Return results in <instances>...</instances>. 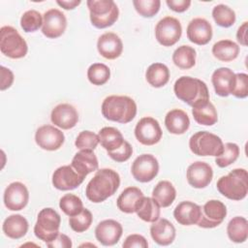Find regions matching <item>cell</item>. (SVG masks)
<instances>
[{"instance_id":"cell-1","label":"cell","mask_w":248,"mask_h":248,"mask_svg":"<svg viewBox=\"0 0 248 248\" xmlns=\"http://www.w3.org/2000/svg\"><path fill=\"white\" fill-rule=\"evenodd\" d=\"M120 185L119 174L111 169H101L88 182L85 195L86 198L95 203L102 202L111 197Z\"/></svg>"},{"instance_id":"cell-2","label":"cell","mask_w":248,"mask_h":248,"mask_svg":"<svg viewBox=\"0 0 248 248\" xmlns=\"http://www.w3.org/2000/svg\"><path fill=\"white\" fill-rule=\"evenodd\" d=\"M101 110L106 119L127 124L131 122L137 114V104L128 96L110 95L103 101Z\"/></svg>"},{"instance_id":"cell-3","label":"cell","mask_w":248,"mask_h":248,"mask_svg":"<svg viewBox=\"0 0 248 248\" xmlns=\"http://www.w3.org/2000/svg\"><path fill=\"white\" fill-rule=\"evenodd\" d=\"M175 96L192 108L209 101V92L205 82L199 78L183 76L173 85Z\"/></svg>"},{"instance_id":"cell-4","label":"cell","mask_w":248,"mask_h":248,"mask_svg":"<svg viewBox=\"0 0 248 248\" xmlns=\"http://www.w3.org/2000/svg\"><path fill=\"white\" fill-rule=\"evenodd\" d=\"M217 190L229 200L241 201L248 193V174L245 169H234L221 176L216 184Z\"/></svg>"},{"instance_id":"cell-5","label":"cell","mask_w":248,"mask_h":248,"mask_svg":"<svg viewBox=\"0 0 248 248\" xmlns=\"http://www.w3.org/2000/svg\"><path fill=\"white\" fill-rule=\"evenodd\" d=\"M92 25L99 29L111 26L118 18L119 10L112 0H88L86 2Z\"/></svg>"},{"instance_id":"cell-6","label":"cell","mask_w":248,"mask_h":248,"mask_svg":"<svg viewBox=\"0 0 248 248\" xmlns=\"http://www.w3.org/2000/svg\"><path fill=\"white\" fill-rule=\"evenodd\" d=\"M60 224L61 217L57 211L51 207L43 208L38 214L34 233L37 238L48 243L58 235Z\"/></svg>"},{"instance_id":"cell-7","label":"cell","mask_w":248,"mask_h":248,"mask_svg":"<svg viewBox=\"0 0 248 248\" xmlns=\"http://www.w3.org/2000/svg\"><path fill=\"white\" fill-rule=\"evenodd\" d=\"M0 50L9 58L19 59L27 54L28 46L16 28L6 25L0 29Z\"/></svg>"},{"instance_id":"cell-8","label":"cell","mask_w":248,"mask_h":248,"mask_svg":"<svg viewBox=\"0 0 248 248\" xmlns=\"http://www.w3.org/2000/svg\"><path fill=\"white\" fill-rule=\"evenodd\" d=\"M190 150L198 156H219L224 148L220 137L207 131L194 134L189 140Z\"/></svg>"},{"instance_id":"cell-9","label":"cell","mask_w":248,"mask_h":248,"mask_svg":"<svg viewBox=\"0 0 248 248\" xmlns=\"http://www.w3.org/2000/svg\"><path fill=\"white\" fill-rule=\"evenodd\" d=\"M182 34L180 21L172 16H165L158 21L155 26V37L163 46L175 45Z\"/></svg>"},{"instance_id":"cell-10","label":"cell","mask_w":248,"mask_h":248,"mask_svg":"<svg viewBox=\"0 0 248 248\" xmlns=\"http://www.w3.org/2000/svg\"><path fill=\"white\" fill-rule=\"evenodd\" d=\"M226 216V205L218 200H209L201 207V215L197 225L203 229H213L222 224Z\"/></svg>"},{"instance_id":"cell-11","label":"cell","mask_w":248,"mask_h":248,"mask_svg":"<svg viewBox=\"0 0 248 248\" xmlns=\"http://www.w3.org/2000/svg\"><path fill=\"white\" fill-rule=\"evenodd\" d=\"M159 171L158 160L151 154L138 156L131 167L133 177L141 183L152 181Z\"/></svg>"},{"instance_id":"cell-12","label":"cell","mask_w":248,"mask_h":248,"mask_svg":"<svg viewBox=\"0 0 248 248\" xmlns=\"http://www.w3.org/2000/svg\"><path fill=\"white\" fill-rule=\"evenodd\" d=\"M162 129L159 122L150 116L142 117L135 127V137L143 145H154L162 139Z\"/></svg>"},{"instance_id":"cell-13","label":"cell","mask_w":248,"mask_h":248,"mask_svg":"<svg viewBox=\"0 0 248 248\" xmlns=\"http://www.w3.org/2000/svg\"><path fill=\"white\" fill-rule=\"evenodd\" d=\"M35 141L42 149L54 151L63 145L65 136L61 130L52 125H43L35 133Z\"/></svg>"},{"instance_id":"cell-14","label":"cell","mask_w":248,"mask_h":248,"mask_svg":"<svg viewBox=\"0 0 248 248\" xmlns=\"http://www.w3.org/2000/svg\"><path fill=\"white\" fill-rule=\"evenodd\" d=\"M67 27V18L58 9H50L43 16L42 33L48 39H56L63 35Z\"/></svg>"},{"instance_id":"cell-15","label":"cell","mask_w":248,"mask_h":248,"mask_svg":"<svg viewBox=\"0 0 248 248\" xmlns=\"http://www.w3.org/2000/svg\"><path fill=\"white\" fill-rule=\"evenodd\" d=\"M84 178L71 165L62 166L54 170L52 174V185L60 191L74 190L83 182Z\"/></svg>"},{"instance_id":"cell-16","label":"cell","mask_w":248,"mask_h":248,"mask_svg":"<svg viewBox=\"0 0 248 248\" xmlns=\"http://www.w3.org/2000/svg\"><path fill=\"white\" fill-rule=\"evenodd\" d=\"M29 201V192L26 186L18 181L12 182L4 192V204L12 211L23 209Z\"/></svg>"},{"instance_id":"cell-17","label":"cell","mask_w":248,"mask_h":248,"mask_svg":"<svg viewBox=\"0 0 248 248\" xmlns=\"http://www.w3.org/2000/svg\"><path fill=\"white\" fill-rule=\"evenodd\" d=\"M213 177V170L207 163L197 161L191 164L186 171L188 183L196 189H202L208 186Z\"/></svg>"},{"instance_id":"cell-18","label":"cell","mask_w":248,"mask_h":248,"mask_svg":"<svg viewBox=\"0 0 248 248\" xmlns=\"http://www.w3.org/2000/svg\"><path fill=\"white\" fill-rule=\"evenodd\" d=\"M123 232L121 224L112 219H107L100 222L95 228L96 239L104 246H112L116 244Z\"/></svg>"},{"instance_id":"cell-19","label":"cell","mask_w":248,"mask_h":248,"mask_svg":"<svg viewBox=\"0 0 248 248\" xmlns=\"http://www.w3.org/2000/svg\"><path fill=\"white\" fill-rule=\"evenodd\" d=\"M212 26L205 18L196 17L187 26V38L198 46L208 44L212 39Z\"/></svg>"},{"instance_id":"cell-20","label":"cell","mask_w":248,"mask_h":248,"mask_svg":"<svg viewBox=\"0 0 248 248\" xmlns=\"http://www.w3.org/2000/svg\"><path fill=\"white\" fill-rule=\"evenodd\" d=\"M97 49L104 58L113 60L122 54L123 43L120 37L115 33L106 32L99 37Z\"/></svg>"},{"instance_id":"cell-21","label":"cell","mask_w":248,"mask_h":248,"mask_svg":"<svg viewBox=\"0 0 248 248\" xmlns=\"http://www.w3.org/2000/svg\"><path fill=\"white\" fill-rule=\"evenodd\" d=\"M50 120L55 126L69 130L78 124V113L72 105L59 104L51 110Z\"/></svg>"},{"instance_id":"cell-22","label":"cell","mask_w":248,"mask_h":248,"mask_svg":"<svg viewBox=\"0 0 248 248\" xmlns=\"http://www.w3.org/2000/svg\"><path fill=\"white\" fill-rule=\"evenodd\" d=\"M235 74L227 67L216 69L211 77L215 93L221 97H228L232 90Z\"/></svg>"},{"instance_id":"cell-23","label":"cell","mask_w":248,"mask_h":248,"mask_svg":"<svg viewBox=\"0 0 248 248\" xmlns=\"http://www.w3.org/2000/svg\"><path fill=\"white\" fill-rule=\"evenodd\" d=\"M175 228L167 219L162 218L153 222L150 227V235L152 239L159 245L168 246L171 244L175 238Z\"/></svg>"},{"instance_id":"cell-24","label":"cell","mask_w":248,"mask_h":248,"mask_svg":"<svg viewBox=\"0 0 248 248\" xmlns=\"http://www.w3.org/2000/svg\"><path fill=\"white\" fill-rule=\"evenodd\" d=\"M201 215V206L189 201L181 202L173 210V217L182 226L197 224Z\"/></svg>"},{"instance_id":"cell-25","label":"cell","mask_w":248,"mask_h":248,"mask_svg":"<svg viewBox=\"0 0 248 248\" xmlns=\"http://www.w3.org/2000/svg\"><path fill=\"white\" fill-rule=\"evenodd\" d=\"M71 166L78 173L85 177L90 172L98 170L99 163L93 150H80L73 157Z\"/></svg>"},{"instance_id":"cell-26","label":"cell","mask_w":248,"mask_h":248,"mask_svg":"<svg viewBox=\"0 0 248 248\" xmlns=\"http://www.w3.org/2000/svg\"><path fill=\"white\" fill-rule=\"evenodd\" d=\"M144 197L142 191L138 187H127L117 198L116 204L118 209L124 213L136 212L141 199Z\"/></svg>"},{"instance_id":"cell-27","label":"cell","mask_w":248,"mask_h":248,"mask_svg":"<svg viewBox=\"0 0 248 248\" xmlns=\"http://www.w3.org/2000/svg\"><path fill=\"white\" fill-rule=\"evenodd\" d=\"M29 224L25 217L20 214H13L8 216L2 225L3 232L12 239H19L28 232Z\"/></svg>"},{"instance_id":"cell-28","label":"cell","mask_w":248,"mask_h":248,"mask_svg":"<svg viewBox=\"0 0 248 248\" xmlns=\"http://www.w3.org/2000/svg\"><path fill=\"white\" fill-rule=\"evenodd\" d=\"M165 126L170 134L182 135L189 129L190 119L184 110L174 108L166 114Z\"/></svg>"},{"instance_id":"cell-29","label":"cell","mask_w":248,"mask_h":248,"mask_svg":"<svg viewBox=\"0 0 248 248\" xmlns=\"http://www.w3.org/2000/svg\"><path fill=\"white\" fill-rule=\"evenodd\" d=\"M192 114L195 121L201 125L212 126L218 121L217 110L210 101L193 107Z\"/></svg>"},{"instance_id":"cell-30","label":"cell","mask_w":248,"mask_h":248,"mask_svg":"<svg viewBox=\"0 0 248 248\" xmlns=\"http://www.w3.org/2000/svg\"><path fill=\"white\" fill-rule=\"evenodd\" d=\"M99 141L101 145L108 151L113 152L120 148L125 140L121 132L114 127H104L99 131Z\"/></svg>"},{"instance_id":"cell-31","label":"cell","mask_w":248,"mask_h":248,"mask_svg":"<svg viewBox=\"0 0 248 248\" xmlns=\"http://www.w3.org/2000/svg\"><path fill=\"white\" fill-rule=\"evenodd\" d=\"M176 190L171 182L168 180L159 181L152 191V198L161 207L170 206L175 200Z\"/></svg>"},{"instance_id":"cell-32","label":"cell","mask_w":248,"mask_h":248,"mask_svg":"<svg viewBox=\"0 0 248 248\" xmlns=\"http://www.w3.org/2000/svg\"><path fill=\"white\" fill-rule=\"evenodd\" d=\"M239 53V46L231 40H221L216 42L212 46V54L222 62L234 60Z\"/></svg>"},{"instance_id":"cell-33","label":"cell","mask_w":248,"mask_h":248,"mask_svg":"<svg viewBox=\"0 0 248 248\" xmlns=\"http://www.w3.org/2000/svg\"><path fill=\"white\" fill-rule=\"evenodd\" d=\"M145 78L151 86L155 88L163 87L169 82L170 70L163 63H153L147 68L145 72Z\"/></svg>"},{"instance_id":"cell-34","label":"cell","mask_w":248,"mask_h":248,"mask_svg":"<svg viewBox=\"0 0 248 248\" xmlns=\"http://www.w3.org/2000/svg\"><path fill=\"white\" fill-rule=\"evenodd\" d=\"M160 207L161 206L153 198L143 197L136 210V213L142 221L153 223L160 218Z\"/></svg>"},{"instance_id":"cell-35","label":"cell","mask_w":248,"mask_h":248,"mask_svg":"<svg viewBox=\"0 0 248 248\" xmlns=\"http://www.w3.org/2000/svg\"><path fill=\"white\" fill-rule=\"evenodd\" d=\"M229 238L235 243H242L248 237V222L246 218L235 216L230 220L227 226Z\"/></svg>"},{"instance_id":"cell-36","label":"cell","mask_w":248,"mask_h":248,"mask_svg":"<svg viewBox=\"0 0 248 248\" xmlns=\"http://www.w3.org/2000/svg\"><path fill=\"white\" fill-rule=\"evenodd\" d=\"M196 50L194 47L182 45L178 46L172 54L173 64L182 70H188L196 64Z\"/></svg>"},{"instance_id":"cell-37","label":"cell","mask_w":248,"mask_h":248,"mask_svg":"<svg viewBox=\"0 0 248 248\" xmlns=\"http://www.w3.org/2000/svg\"><path fill=\"white\" fill-rule=\"evenodd\" d=\"M212 17L217 25L221 27H231L235 22V13L232 9L224 4L216 5L212 10Z\"/></svg>"},{"instance_id":"cell-38","label":"cell","mask_w":248,"mask_h":248,"mask_svg":"<svg viewBox=\"0 0 248 248\" xmlns=\"http://www.w3.org/2000/svg\"><path fill=\"white\" fill-rule=\"evenodd\" d=\"M110 77L109 68L103 63H94L87 70V78L94 85H104Z\"/></svg>"},{"instance_id":"cell-39","label":"cell","mask_w":248,"mask_h":248,"mask_svg":"<svg viewBox=\"0 0 248 248\" xmlns=\"http://www.w3.org/2000/svg\"><path fill=\"white\" fill-rule=\"evenodd\" d=\"M60 209L69 217L80 213L83 209V203L79 197L74 194H66L59 201Z\"/></svg>"},{"instance_id":"cell-40","label":"cell","mask_w":248,"mask_h":248,"mask_svg":"<svg viewBox=\"0 0 248 248\" xmlns=\"http://www.w3.org/2000/svg\"><path fill=\"white\" fill-rule=\"evenodd\" d=\"M20 26L26 33L35 32L43 26V16L36 10L26 11L20 17Z\"/></svg>"},{"instance_id":"cell-41","label":"cell","mask_w":248,"mask_h":248,"mask_svg":"<svg viewBox=\"0 0 248 248\" xmlns=\"http://www.w3.org/2000/svg\"><path fill=\"white\" fill-rule=\"evenodd\" d=\"M239 156V147L236 143L227 142L222 153L216 157L215 163L220 168H226L234 163Z\"/></svg>"},{"instance_id":"cell-42","label":"cell","mask_w":248,"mask_h":248,"mask_svg":"<svg viewBox=\"0 0 248 248\" xmlns=\"http://www.w3.org/2000/svg\"><path fill=\"white\" fill-rule=\"evenodd\" d=\"M92 221V213L88 209L83 208L80 213L69 218V225L74 232H83L90 228Z\"/></svg>"},{"instance_id":"cell-43","label":"cell","mask_w":248,"mask_h":248,"mask_svg":"<svg viewBox=\"0 0 248 248\" xmlns=\"http://www.w3.org/2000/svg\"><path fill=\"white\" fill-rule=\"evenodd\" d=\"M133 5L137 13L143 17H152L160 10V0H134Z\"/></svg>"},{"instance_id":"cell-44","label":"cell","mask_w":248,"mask_h":248,"mask_svg":"<svg viewBox=\"0 0 248 248\" xmlns=\"http://www.w3.org/2000/svg\"><path fill=\"white\" fill-rule=\"evenodd\" d=\"M99 136L91 131L80 132L75 141V145L79 150H94L99 143Z\"/></svg>"},{"instance_id":"cell-45","label":"cell","mask_w":248,"mask_h":248,"mask_svg":"<svg viewBox=\"0 0 248 248\" xmlns=\"http://www.w3.org/2000/svg\"><path fill=\"white\" fill-rule=\"evenodd\" d=\"M234 97L244 99L248 96V76L245 73L235 74L232 93Z\"/></svg>"},{"instance_id":"cell-46","label":"cell","mask_w":248,"mask_h":248,"mask_svg":"<svg viewBox=\"0 0 248 248\" xmlns=\"http://www.w3.org/2000/svg\"><path fill=\"white\" fill-rule=\"evenodd\" d=\"M132 153H133V147L127 140H125L120 148H118L113 152H108V155L115 162L122 163L127 161L132 156Z\"/></svg>"},{"instance_id":"cell-47","label":"cell","mask_w":248,"mask_h":248,"mask_svg":"<svg viewBox=\"0 0 248 248\" xmlns=\"http://www.w3.org/2000/svg\"><path fill=\"white\" fill-rule=\"evenodd\" d=\"M122 246L124 248H147L148 247V242L145 239L144 236L140 235V234H130L126 237V239L124 240Z\"/></svg>"},{"instance_id":"cell-48","label":"cell","mask_w":248,"mask_h":248,"mask_svg":"<svg viewBox=\"0 0 248 248\" xmlns=\"http://www.w3.org/2000/svg\"><path fill=\"white\" fill-rule=\"evenodd\" d=\"M72 245L71 238L68 235L60 232L52 241L46 243V246L49 248H71Z\"/></svg>"},{"instance_id":"cell-49","label":"cell","mask_w":248,"mask_h":248,"mask_svg":"<svg viewBox=\"0 0 248 248\" xmlns=\"http://www.w3.org/2000/svg\"><path fill=\"white\" fill-rule=\"evenodd\" d=\"M0 73H1V84H0V89L2 91L10 88L14 82V74L13 72L4 66H1L0 68Z\"/></svg>"},{"instance_id":"cell-50","label":"cell","mask_w":248,"mask_h":248,"mask_svg":"<svg viewBox=\"0 0 248 248\" xmlns=\"http://www.w3.org/2000/svg\"><path fill=\"white\" fill-rule=\"evenodd\" d=\"M168 7L176 13H183L187 11L191 5L190 0H167Z\"/></svg>"},{"instance_id":"cell-51","label":"cell","mask_w":248,"mask_h":248,"mask_svg":"<svg viewBox=\"0 0 248 248\" xmlns=\"http://www.w3.org/2000/svg\"><path fill=\"white\" fill-rule=\"evenodd\" d=\"M247 21H244L237 29L236 32V39L240 45L246 46H247Z\"/></svg>"},{"instance_id":"cell-52","label":"cell","mask_w":248,"mask_h":248,"mask_svg":"<svg viewBox=\"0 0 248 248\" xmlns=\"http://www.w3.org/2000/svg\"><path fill=\"white\" fill-rule=\"evenodd\" d=\"M80 0H57L56 3L62 7L64 10H74L80 4Z\"/></svg>"}]
</instances>
